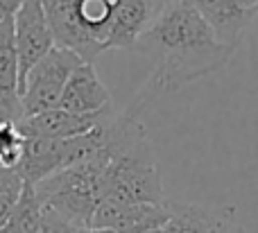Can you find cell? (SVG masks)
<instances>
[{
  "label": "cell",
  "instance_id": "7c38bea8",
  "mask_svg": "<svg viewBox=\"0 0 258 233\" xmlns=\"http://www.w3.org/2000/svg\"><path fill=\"white\" fill-rule=\"evenodd\" d=\"M41 202L36 197V190L32 184H25L23 195L5 224L0 226V233H39L41 229Z\"/></svg>",
  "mask_w": 258,
  "mask_h": 233
},
{
  "label": "cell",
  "instance_id": "cb8c5ba5",
  "mask_svg": "<svg viewBox=\"0 0 258 233\" xmlns=\"http://www.w3.org/2000/svg\"><path fill=\"white\" fill-rule=\"evenodd\" d=\"M256 14H258V12H256Z\"/></svg>",
  "mask_w": 258,
  "mask_h": 233
},
{
  "label": "cell",
  "instance_id": "603a6c76",
  "mask_svg": "<svg viewBox=\"0 0 258 233\" xmlns=\"http://www.w3.org/2000/svg\"><path fill=\"white\" fill-rule=\"evenodd\" d=\"M233 233H242V231H240V229H238V231H233Z\"/></svg>",
  "mask_w": 258,
  "mask_h": 233
},
{
  "label": "cell",
  "instance_id": "277c9868",
  "mask_svg": "<svg viewBox=\"0 0 258 233\" xmlns=\"http://www.w3.org/2000/svg\"><path fill=\"white\" fill-rule=\"evenodd\" d=\"M14 36H16L18 52V86H21L27 70L54 45L43 0H23L18 5V9L14 12Z\"/></svg>",
  "mask_w": 258,
  "mask_h": 233
},
{
  "label": "cell",
  "instance_id": "8fae6325",
  "mask_svg": "<svg viewBox=\"0 0 258 233\" xmlns=\"http://www.w3.org/2000/svg\"><path fill=\"white\" fill-rule=\"evenodd\" d=\"M113 7L116 5L111 0H73V12H75L77 25L102 52H107L104 41H107Z\"/></svg>",
  "mask_w": 258,
  "mask_h": 233
},
{
  "label": "cell",
  "instance_id": "ac0fdd59",
  "mask_svg": "<svg viewBox=\"0 0 258 233\" xmlns=\"http://www.w3.org/2000/svg\"><path fill=\"white\" fill-rule=\"evenodd\" d=\"M240 3L245 5V7L249 9V12H254V14L258 12V0H240Z\"/></svg>",
  "mask_w": 258,
  "mask_h": 233
},
{
  "label": "cell",
  "instance_id": "5b68a950",
  "mask_svg": "<svg viewBox=\"0 0 258 233\" xmlns=\"http://www.w3.org/2000/svg\"><path fill=\"white\" fill-rule=\"evenodd\" d=\"M170 220V202L161 204H125L102 199L93 213L91 226L111 229L116 233H152Z\"/></svg>",
  "mask_w": 258,
  "mask_h": 233
},
{
  "label": "cell",
  "instance_id": "6da1fadb",
  "mask_svg": "<svg viewBox=\"0 0 258 233\" xmlns=\"http://www.w3.org/2000/svg\"><path fill=\"white\" fill-rule=\"evenodd\" d=\"M138 45H152L161 52V63L152 77L159 91H174L220 70L236 50L220 43L211 25L188 0L161 9Z\"/></svg>",
  "mask_w": 258,
  "mask_h": 233
},
{
  "label": "cell",
  "instance_id": "7a4b0ae2",
  "mask_svg": "<svg viewBox=\"0 0 258 233\" xmlns=\"http://www.w3.org/2000/svg\"><path fill=\"white\" fill-rule=\"evenodd\" d=\"M107 152L109 161L100 179L102 199L125 204L165 202L154 145L145 125L136 116L127 113L120 118H109Z\"/></svg>",
  "mask_w": 258,
  "mask_h": 233
},
{
  "label": "cell",
  "instance_id": "3957f363",
  "mask_svg": "<svg viewBox=\"0 0 258 233\" xmlns=\"http://www.w3.org/2000/svg\"><path fill=\"white\" fill-rule=\"evenodd\" d=\"M82 61L84 59L73 50L52 45L27 70L25 80L21 82V86L16 91V95L21 98L23 118L48 111V109H57L68 77Z\"/></svg>",
  "mask_w": 258,
  "mask_h": 233
},
{
  "label": "cell",
  "instance_id": "e0dca14e",
  "mask_svg": "<svg viewBox=\"0 0 258 233\" xmlns=\"http://www.w3.org/2000/svg\"><path fill=\"white\" fill-rule=\"evenodd\" d=\"M23 0H0V21L7 16H14V12L18 9Z\"/></svg>",
  "mask_w": 258,
  "mask_h": 233
},
{
  "label": "cell",
  "instance_id": "44dd1931",
  "mask_svg": "<svg viewBox=\"0 0 258 233\" xmlns=\"http://www.w3.org/2000/svg\"><path fill=\"white\" fill-rule=\"evenodd\" d=\"M152 233H165V229H163V226H161V229H156V231H152Z\"/></svg>",
  "mask_w": 258,
  "mask_h": 233
},
{
  "label": "cell",
  "instance_id": "ffe728a7",
  "mask_svg": "<svg viewBox=\"0 0 258 233\" xmlns=\"http://www.w3.org/2000/svg\"><path fill=\"white\" fill-rule=\"evenodd\" d=\"M156 5H159V9H165L168 5H172V3H179V0H154Z\"/></svg>",
  "mask_w": 258,
  "mask_h": 233
},
{
  "label": "cell",
  "instance_id": "30bf717a",
  "mask_svg": "<svg viewBox=\"0 0 258 233\" xmlns=\"http://www.w3.org/2000/svg\"><path fill=\"white\" fill-rule=\"evenodd\" d=\"M165 233H233L238 231L231 220L206 206L170 202V220L165 222Z\"/></svg>",
  "mask_w": 258,
  "mask_h": 233
},
{
  "label": "cell",
  "instance_id": "d6986e66",
  "mask_svg": "<svg viewBox=\"0 0 258 233\" xmlns=\"http://www.w3.org/2000/svg\"><path fill=\"white\" fill-rule=\"evenodd\" d=\"M80 233H116L111 229H95V226H86V229H82Z\"/></svg>",
  "mask_w": 258,
  "mask_h": 233
},
{
  "label": "cell",
  "instance_id": "52a82bcc",
  "mask_svg": "<svg viewBox=\"0 0 258 233\" xmlns=\"http://www.w3.org/2000/svg\"><path fill=\"white\" fill-rule=\"evenodd\" d=\"M159 5L154 0H118L113 7V16L109 23L107 50H129L136 48L141 36L150 30L154 18L159 16Z\"/></svg>",
  "mask_w": 258,
  "mask_h": 233
},
{
  "label": "cell",
  "instance_id": "5bb4252c",
  "mask_svg": "<svg viewBox=\"0 0 258 233\" xmlns=\"http://www.w3.org/2000/svg\"><path fill=\"white\" fill-rule=\"evenodd\" d=\"M25 152V136L18 122H0V168H16Z\"/></svg>",
  "mask_w": 258,
  "mask_h": 233
},
{
  "label": "cell",
  "instance_id": "2e32d148",
  "mask_svg": "<svg viewBox=\"0 0 258 233\" xmlns=\"http://www.w3.org/2000/svg\"><path fill=\"white\" fill-rule=\"evenodd\" d=\"M80 231H82L80 226H75L73 222H68L66 217H61L59 213L50 211V208H43V211H41V229H39V233H80Z\"/></svg>",
  "mask_w": 258,
  "mask_h": 233
},
{
  "label": "cell",
  "instance_id": "8992f818",
  "mask_svg": "<svg viewBox=\"0 0 258 233\" xmlns=\"http://www.w3.org/2000/svg\"><path fill=\"white\" fill-rule=\"evenodd\" d=\"M107 116L109 109L100 113H73L57 107L21 118L18 129L25 138H73V136H82L98 127Z\"/></svg>",
  "mask_w": 258,
  "mask_h": 233
},
{
  "label": "cell",
  "instance_id": "9c48e42d",
  "mask_svg": "<svg viewBox=\"0 0 258 233\" xmlns=\"http://www.w3.org/2000/svg\"><path fill=\"white\" fill-rule=\"evenodd\" d=\"M200 12V16L211 25L220 43L236 48L245 25L254 12L245 7L240 0H188Z\"/></svg>",
  "mask_w": 258,
  "mask_h": 233
},
{
  "label": "cell",
  "instance_id": "9a60e30c",
  "mask_svg": "<svg viewBox=\"0 0 258 233\" xmlns=\"http://www.w3.org/2000/svg\"><path fill=\"white\" fill-rule=\"evenodd\" d=\"M25 188V179L14 168H0V226L14 211Z\"/></svg>",
  "mask_w": 258,
  "mask_h": 233
},
{
  "label": "cell",
  "instance_id": "4fadbf2b",
  "mask_svg": "<svg viewBox=\"0 0 258 233\" xmlns=\"http://www.w3.org/2000/svg\"><path fill=\"white\" fill-rule=\"evenodd\" d=\"M18 86V52L14 36V16L0 21V91L16 93Z\"/></svg>",
  "mask_w": 258,
  "mask_h": 233
},
{
  "label": "cell",
  "instance_id": "7402d4cb",
  "mask_svg": "<svg viewBox=\"0 0 258 233\" xmlns=\"http://www.w3.org/2000/svg\"><path fill=\"white\" fill-rule=\"evenodd\" d=\"M5 95H7V93H5V91H0V100H3V98H5Z\"/></svg>",
  "mask_w": 258,
  "mask_h": 233
},
{
  "label": "cell",
  "instance_id": "ba28073f",
  "mask_svg": "<svg viewBox=\"0 0 258 233\" xmlns=\"http://www.w3.org/2000/svg\"><path fill=\"white\" fill-rule=\"evenodd\" d=\"M109 104L111 93L98 77L95 66L91 61H82L68 77L59 107L73 113H100L109 109Z\"/></svg>",
  "mask_w": 258,
  "mask_h": 233
}]
</instances>
